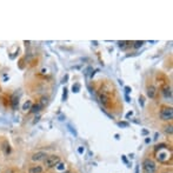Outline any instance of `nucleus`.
Segmentation results:
<instances>
[{
    "mask_svg": "<svg viewBox=\"0 0 173 173\" xmlns=\"http://www.w3.org/2000/svg\"><path fill=\"white\" fill-rule=\"evenodd\" d=\"M44 164L47 168H52L55 167L60 164V157L57 154H51V155H47L46 159L44 160Z\"/></svg>",
    "mask_w": 173,
    "mask_h": 173,
    "instance_id": "1",
    "label": "nucleus"
},
{
    "mask_svg": "<svg viewBox=\"0 0 173 173\" xmlns=\"http://www.w3.org/2000/svg\"><path fill=\"white\" fill-rule=\"evenodd\" d=\"M28 173H44V167L41 165L31 166L30 170H28Z\"/></svg>",
    "mask_w": 173,
    "mask_h": 173,
    "instance_id": "7",
    "label": "nucleus"
},
{
    "mask_svg": "<svg viewBox=\"0 0 173 173\" xmlns=\"http://www.w3.org/2000/svg\"><path fill=\"white\" fill-rule=\"evenodd\" d=\"M147 95L148 98H151V99H154L155 95H157V89H155V86L153 85H150L147 87Z\"/></svg>",
    "mask_w": 173,
    "mask_h": 173,
    "instance_id": "6",
    "label": "nucleus"
},
{
    "mask_svg": "<svg viewBox=\"0 0 173 173\" xmlns=\"http://www.w3.org/2000/svg\"><path fill=\"white\" fill-rule=\"evenodd\" d=\"M119 125L120 126H127V124L126 122H119Z\"/></svg>",
    "mask_w": 173,
    "mask_h": 173,
    "instance_id": "16",
    "label": "nucleus"
},
{
    "mask_svg": "<svg viewBox=\"0 0 173 173\" xmlns=\"http://www.w3.org/2000/svg\"><path fill=\"white\" fill-rule=\"evenodd\" d=\"M125 90H126V93H130V92H131V89H130V87H127V86L125 87Z\"/></svg>",
    "mask_w": 173,
    "mask_h": 173,
    "instance_id": "17",
    "label": "nucleus"
},
{
    "mask_svg": "<svg viewBox=\"0 0 173 173\" xmlns=\"http://www.w3.org/2000/svg\"><path fill=\"white\" fill-rule=\"evenodd\" d=\"M143 44H144L143 41H135V43H134V45H133V47H134V48H139V47H141V46H143Z\"/></svg>",
    "mask_w": 173,
    "mask_h": 173,
    "instance_id": "13",
    "label": "nucleus"
},
{
    "mask_svg": "<svg viewBox=\"0 0 173 173\" xmlns=\"http://www.w3.org/2000/svg\"><path fill=\"white\" fill-rule=\"evenodd\" d=\"M173 127H172V125L170 124V125H167V126H165V133L166 134H168V135H172V133H173V130H172Z\"/></svg>",
    "mask_w": 173,
    "mask_h": 173,
    "instance_id": "12",
    "label": "nucleus"
},
{
    "mask_svg": "<svg viewBox=\"0 0 173 173\" xmlns=\"http://www.w3.org/2000/svg\"><path fill=\"white\" fill-rule=\"evenodd\" d=\"M164 173H170V172H164Z\"/></svg>",
    "mask_w": 173,
    "mask_h": 173,
    "instance_id": "18",
    "label": "nucleus"
},
{
    "mask_svg": "<svg viewBox=\"0 0 173 173\" xmlns=\"http://www.w3.org/2000/svg\"><path fill=\"white\" fill-rule=\"evenodd\" d=\"M47 157V153L44 152V151H38V152H35L32 154L31 157V160L34 163H38V162H43V160H45Z\"/></svg>",
    "mask_w": 173,
    "mask_h": 173,
    "instance_id": "4",
    "label": "nucleus"
},
{
    "mask_svg": "<svg viewBox=\"0 0 173 173\" xmlns=\"http://www.w3.org/2000/svg\"><path fill=\"white\" fill-rule=\"evenodd\" d=\"M40 108H41V105H40V104L32 105V107H31V112H32V113H36V112H39V111H40Z\"/></svg>",
    "mask_w": 173,
    "mask_h": 173,
    "instance_id": "9",
    "label": "nucleus"
},
{
    "mask_svg": "<svg viewBox=\"0 0 173 173\" xmlns=\"http://www.w3.org/2000/svg\"><path fill=\"white\" fill-rule=\"evenodd\" d=\"M163 94L165 98L167 99H171L172 98V89H171V86L168 85H165L164 87H163Z\"/></svg>",
    "mask_w": 173,
    "mask_h": 173,
    "instance_id": "8",
    "label": "nucleus"
},
{
    "mask_svg": "<svg viewBox=\"0 0 173 173\" xmlns=\"http://www.w3.org/2000/svg\"><path fill=\"white\" fill-rule=\"evenodd\" d=\"M160 118L164 121H171L173 118V109L172 107H163L160 111Z\"/></svg>",
    "mask_w": 173,
    "mask_h": 173,
    "instance_id": "3",
    "label": "nucleus"
},
{
    "mask_svg": "<svg viewBox=\"0 0 173 173\" xmlns=\"http://www.w3.org/2000/svg\"><path fill=\"white\" fill-rule=\"evenodd\" d=\"M78 90H79V85H76V86L73 85V92H78Z\"/></svg>",
    "mask_w": 173,
    "mask_h": 173,
    "instance_id": "15",
    "label": "nucleus"
},
{
    "mask_svg": "<svg viewBox=\"0 0 173 173\" xmlns=\"http://www.w3.org/2000/svg\"><path fill=\"white\" fill-rule=\"evenodd\" d=\"M4 173H19V170L17 167H8L4 171Z\"/></svg>",
    "mask_w": 173,
    "mask_h": 173,
    "instance_id": "10",
    "label": "nucleus"
},
{
    "mask_svg": "<svg viewBox=\"0 0 173 173\" xmlns=\"http://www.w3.org/2000/svg\"><path fill=\"white\" fill-rule=\"evenodd\" d=\"M127 46V41H120L119 43V47H121V48H125Z\"/></svg>",
    "mask_w": 173,
    "mask_h": 173,
    "instance_id": "14",
    "label": "nucleus"
},
{
    "mask_svg": "<svg viewBox=\"0 0 173 173\" xmlns=\"http://www.w3.org/2000/svg\"><path fill=\"white\" fill-rule=\"evenodd\" d=\"M31 107H32V101H31V100H27L26 103H25V104L22 105V109H24V111L31 109Z\"/></svg>",
    "mask_w": 173,
    "mask_h": 173,
    "instance_id": "11",
    "label": "nucleus"
},
{
    "mask_svg": "<svg viewBox=\"0 0 173 173\" xmlns=\"http://www.w3.org/2000/svg\"><path fill=\"white\" fill-rule=\"evenodd\" d=\"M99 100H100V103L104 106H107L108 100H109V97H108V94L106 92H100V94H99Z\"/></svg>",
    "mask_w": 173,
    "mask_h": 173,
    "instance_id": "5",
    "label": "nucleus"
},
{
    "mask_svg": "<svg viewBox=\"0 0 173 173\" xmlns=\"http://www.w3.org/2000/svg\"><path fill=\"white\" fill-rule=\"evenodd\" d=\"M143 170H144V173H155L157 165H155V163L153 162L152 159L146 158V159H144V162H143Z\"/></svg>",
    "mask_w": 173,
    "mask_h": 173,
    "instance_id": "2",
    "label": "nucleus"
}]
</instances>
